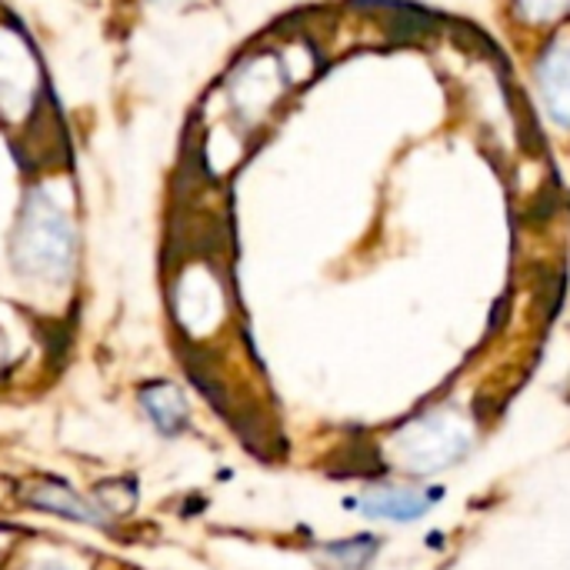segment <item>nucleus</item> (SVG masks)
I'll return each instance as SVG.
<instances>
[{
	"label": "nucleus",
	"mask_w": 570,
	"mask_h": 570,
	"mask_svg": "<svg viewBox=\"0 0 570 570\" xmlns=\"http://www.w3.org/2000/svg\"><path fill=\"white\" fill-rule=\"evenodd\" d=\"M541 90H544V100L551 107V114L570 124V47L568 50H558L544 60V73H541Z\"/></svg>",
	"instance_id": "nucleus-1"
},
{
	"label": "nucleus",
	"mask_w": 570,
	"mask_h": 570,
	"mask_svg": "<svg viewBox=\"0 0 570 570\" xmlns=\"http://www.w3.org/2000/svg\"><path fill=\"white\" fill-rule=\"evenodd\" d=\"M371 514H377V518H397V521H407V518H417L424 508H428V501L424 498H417V494H397V491H391V494H384L381 501H367L364 504Z\"/></svg>",
	"instance_id": "nucleus-2"
},
{
	"label": "nucleus",
	"mask_w": 570,
	"mask_h": 570,
	"mask_svg": "<svg viewBox=\"0 0 570 570\" xmlns=\"http://www.w3.org/2000/svg\"><path fill=\"white\" fill-rule=\"evenodd\" d=\"M570 7V0H521V10L531 20H554Z\"/></svg>",
	"instance_id": "nucleus-3"
}]
</instances>
